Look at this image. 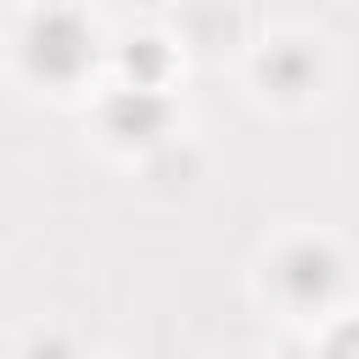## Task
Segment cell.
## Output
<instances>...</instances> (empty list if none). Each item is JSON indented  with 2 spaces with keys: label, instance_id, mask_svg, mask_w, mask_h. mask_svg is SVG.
Segmentation results:
<instances>
[{
  "label": "cell",
  "instance_id": "cell-2",
  "mask_svg": "<svg viewBox=\"0 0 359 359\" xmlns=\"http://www.w3.org/2000/svg\"><path fill=\"white\" fill-rule=\"evenodd\" d=\"M157 123H163V101H146V90H135V101L123 95V101L112 107V129H118V135L146 140V129H157Z\"/></svg>",
  "mask_w": 359,
  "mask_h": 359
},
{
  "label": "cell",
  "instance_id": "cell-3",
  "mask_svg": "<svg viewBox=\"0 0 359 359\" xmlns=\"http://www.w3.org/2000/svg\"><path fill=\"white\" fill-rule=\"evenodd\" d=\"M297 269H309V252L297 258ZM314 269H320V275H314V286L325 292V286H331V258H314ZM297 297H309V275H297Z\"/></svg>",
  "mask_w": 359,
  "mask_h": 359
},
{
  "label": "cell",
  "instance_id": "cell-1",
  "mask_svg": "<svg viewBox=\"0 0 359 359\" xmlns=\"http://www.w3.org/2000/svg\"><path fill=\"white\" fill-rule=\"evenodd\" d=\"M28 62H34V73H45V79H73V73L90 62V34H84L79 17H67V11H45V17L34 22Z\"/></svg>",
  "mask_w": 359,
  "mask_h": 359
}]
</instances>
